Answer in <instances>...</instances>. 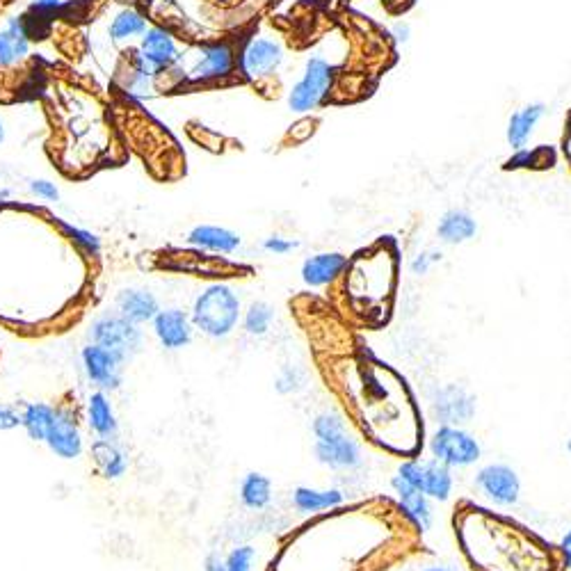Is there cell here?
I'll list each match as a JSON object with an SVG mask.
<instances>
[{"label": "cell", "mask_w": 571, "mask_h": 571, "mask_svg": "<svg viewBox=\"0 0 571 571\" xmlns=\"http://www.w3.org/2000/svg\"><path fill=\"white\" fill-rule=\"evenodd\" d=\"M190 320L201 334L211 339H227L240 320L238 295L227 284H211L197 295Z\"/></svg>", "instance_id": "cell-1"}, {"label": "cell", "mask_w": 571, "mask_h": 571, "mask_svg": "<svg viewBox=\"0 0 571 571\" xmlns=\"http://www.w3.org/2000/svg\"><path fill=\"white\" fill-rule=\"evenodd\" d=\"M313 434H316V444H313L316 460L329 469H357L364 462L359 444L350 437L339 414L327 412L316 416Z\"/></svg>", "instance_id": "cell-2"}, {"label": "cell", "mask_w": 571, "mask_h": 571, "mask_svg": "<svg viewBox=\"0 0 571 571\" xmlns=\"http://www.w3.org/2000/svg\"><path fill=\"white\" fill-rule=\"evenodd\" d=\"M181 62L179 44L170 30L154 26L140 37V44L131 55V67L149 78H158L167 69Z\"/></svg>", "instance_id": "cell-3"}, {"label": "cell", "mask_w": 571, "mask_h": 571, "mask_svg": "<svg viewBox=\"0 0 571 571\" xmlns=\"http://www.w3.org/2000/svg\"><path fill=\"white\" fill-rule=\"evenodd\" d=\"M90 343L110 350L126 364L142 350L144 334L140 325H133L119 313H106L90 325Z\"/></svg>", "instance_id": "cell-4"}, {"label": "cell", "mask_w": 571, "mask_h": 571, "mask_svg": "<svg viewBox=\"0 0 571 571\" xmlns=\"http://www.w3.org/2000/svg\"><path fill=\"white\" fill-rule=\"evenodd\" d=\"M430 450L434 460L446 466H457V469L476 464L482 455L478 439L471 432L462 430L460 425H441L432 434Z\"/></svg>", "instance_id": "cell-5"}, {"label": "cell", "mask_w": 571, "mask_h": 571, "mask_svg": "<svg viewBox=\"0 0 571 571\" xmlns=\"http://www.w3.org/2000/svg\"><path fill=\"white\" fill-rule=\"evenodd\" d=\"M332 80H334L332 64L323 58H309L302 78L297 80L291 94H288V106H291L293 112H300V115L302 112L316 110L329 94Z\"/></svg>", "instance_id": "cell-6"}, {"label": "cell", "mask_w": 571, "mask_h": 571, "mask_svg": "<svg viewBox=\"0 0 571 571\" xmlns=\"http://www.w3.org/2000/svg\"><path fill=\"white\" fill-rule=\"evenodd\" d=\"M398 476L434 501H448L450 492H453L450 466L441 464L439 460H407L398 469Z\"/></svg>", "instance_id": "cell-7"}, {"label": "cell", "mask_w": 571, "mask_h": 571, "mask_svg": "<svg viewBox=\"0 0 571 571\" xmlns=\"http://www.w3.org/2000/svg\"><path fill=\"white\" fill-rule=\"evenodd\" d=\"M284 62V48L268 37H254L245 44L238 55V69L252 83H263L277 74Z\"/></svg>", "instance_id": "cell-8"}, {"label": "cell", "mask_w": 571, "mask_h": 571, "mask_svg": "<svg viewBox=\"0 0 571 571\" xmlns=\"http://www.w3.org/2000/svg\"><path fill=\"white\" fill-rule=\"evenodd\" d=\"M236 51L229 42L206 44L197 51V60L188 71L190 83H220L227 80L236 71Z\"/></svg>", "instance_id": "cell-9"}, {"label": "cell", "mask_w": 571, "mask_h": 571, "mask_svg": "<svg viewBox=\"0 0 571 571\" xmlns=\"http://www.w3.org/2000/svg\"><path fill=\"white\" fill-rule=\"evenodd\" d=\"M44 444L62 460H76V457L83 455V432H80L74 409L67 405L55 407L53 423L48 428Z\"/></svg>", "instance_id": "cell-10"}, {"label": "cell", "mask_w": 571, "mask_h": 571, "mask_svg": "<svg viewBox=\"0 0 571 571\" xmlns=\"http://www.w3.org/2000/svg\"><path fill=\"white\" fill-rule=\"evenodd\" d=\"M83 368L87 380H90L99 391H117L124 380V361L117 355H112L110 350L101 348V345L87 343L83 352Z\"/></svg>", "instance_id": "cell-11"}, {"label": "cell", "mask_w": 571, "mask_h": 571, "mask_svg": "<svg viewBox=\"0 0 571 571\" xmlns=\"http://www.w3.org/2000/svg\"><path fill=\"white\" fill-rule=\"evenodd\" d=\"M476 485L489 501L494 505H501V508L517 505L521 496V480L517 471L508 464H489L485 469H480L476 476Z\"/></svg>", "instance_id": "cell-12"}, {"label": "cell", "mask_w": 571, "mask_h": 571, "mask_svg": "<svg viewBox=\"0 0 571 571\" xmlns=\"http://www.w3.org/2000/svg\"><path fill=\"white\" fill-rule=\"evenodd\" d=\"M434 416L444 425L469 423L476 414V398L457 384H446L434 391L432 396Z\"/></svg>", "instance_id": "cell-13"}, {"label": "cell", "mask_w": 571, "mask_h": 571, "mask_svg": "<svg viewBox=\"0 0 571 571\" xmlns=\"http://www.w3.org/2000/svg\"><path fill=\"white\" fill-rule=\"evenodd\" d=\"M158 343L165 350H181L192 341L195 325L186 311L181 309H160L158 316L151 320Z\"/></svg>", "instance_id": "cell-14"}, {"label": "cell", "mask_w": 571, "mask_h": 571, "mask_svg": "<svg viewBox=\"0 0 571 571\" xmlns=\"http://www.w3.org/2000/svg\"><path fill=\"white\" fill-rule=\"evenodd\" d=\"M30 32L21 16H10L0 26V69H14L28 60Z\"/></svg>", "instance_id": "cell-15"}, {"label": "cell", "mask_w": 571, "mask_h": 571, "mask_svg": "<svg viewBox=\"0 0 571 571\" xmlns=\"http://www.w3.org/2000/svg\"><path fill=\"white\" fill-rule=\"evenodd\" d=\"M348 270V256L339 252H323L309 256L302 263V281L311 288H323L334 284Z\"/></svg>", "instance_id": "cell-16"}, {"label": "cell", "mask_w": 571, "mask_h": 571, "mask_svg": "<svg viewBox=\"0 0 571 571\" xmlns=\"http://www.w3.org/2000/svg\"><path fill=\"white\" fill-rule=\"evenodd\" d=\"M117 309L119 316L131 320L133 325H144L151 323V320L158 316L160 304L156 295L144 291V288H124V291L117 295Z\"/></svg>", "instance_id": "cell-17"}, {"label": "cell", "mask_w": 571, "mask_h": 571, "mask_svg": "<svg viewBox=\"0 0 571 571\" xmlns=\"http://www.w3.org/2000/svg\"><path fill=\"white\" fill-rule=\"evenodd\" d=\"M188 243L201 252L211 254H233L240 247V236L227 227H215V224H199L188 233Z\"/></svg>", "instance_id": "cell-18"}, {"label": "cell", "mask_w": 571, "mask_h": 571, "mask_svg": "<svg viewBox=\"0 0 571 571\" xmlns=\"http://www.w3.org/2000/svg\"><path fill=\"white\" fill-rule=\"evenodd\" d=\"M391 487H393V492H396L398 498H400L402 510L407 512V517L414 521V524L418 526V530H421V533H425V530H430V526H432L430 498L418 492V489H414L407 480H402L400 476L391 478Z\"/></svg>", "instance_id": "cell-19"}, {"label": "cell", "mask_w": 571, "mask_h": 571, "mask_svg": "<svg viewBox=\"0 0 571 571\" xmlns=\"http://www.w3.org/2000/svg\"><path fill=\"white\" fill-rule=\"evenodd\" d=\"M87 425L99 439H117L119 423L106 391H94L87 398Z\"/></svg>", "instance_id": "cell-20"}, {"label": "cell", "mask_w": 571, "mask_h": 571, "mask_svg": "<svg viewBox=\"0 0 571 571\" xmlns=\"http://www.w3.org/2000/svg\"><path fill=\"white\" fill-rule=\"evenodd\" d=\"M92 460L106 480H119L128 471V457L117 439H96L92 444Z\"/></svg>", "instance_id": "cell-21"}, {"label": "cell", "mask_w": 571, "mask_h": 571, "mask_svg": "<svg viewBox=\"0 0 571 571\" xmlns=\"http://www.w3.org/2000/svg\"><path fill=\"white\" fill-rule=\"evenodd\" d=\"M478 231V224L473 220L471 213L466 211H448L444 213V217L439 220V240L446 245H462V243H469V240L476 236Z\"/></svg>", "instance_id": "cell-22"}, {"label": "cell", "mask_w": 571, "mask_h": 571, "mask_svg": "<svg viewBox=\"0 0 571 571\" xmlns=\"http://www.w3.org/2000/svg\"><path fill=\"white\" fill-rule=\"evenodd\" d=\"M544 103H530V106L514 112L508 122V144L512 149H524L530 135H533L535 126L544 117Z\"/></svg>", "instance_id": "cell-23"}, {"label": "cell", "mask_w": 571, "mask_h": 571, "mask_svg": "<svg viewBox=\"0 0 571 571\" xmlns=\"http://www.w3.org/2000/svg\"><path fill=\"white\" fill-rule=\"evenodd\" d=\"M343 503V492L339 489H311V487H297L293 492V505L300 512H325L334 510Z\"/></svg>", "instance_id": "cell-24"}, {"label": "cell", "mask_w": 571, "mask_h": 571, "mask_svg": "<svg viewBox=\"0 0 571 571\" xmlns=\"http://www.w3.org/2000/svg\"><path fill=\"white\" fill-rule=\"evenodd\" d=\"M55 407L46 402H28L21 407V428L26 430L32 441H46L48 428H51Z\"/></svg>", "instance_id": "cell-25"}, {"label": "cell", "mask_w": 571, "mask_h": 571, "mask_svg": "<svg viewBox=\"0 0 571 571\" xmlns=\"http://www.w3.org/2000/svg\"><path fill=\"white\" fill-rule=\"evenodd\" d=\"M147 19L133 7L117 12L115 19L110 23V39L117 44H131L135 39H140L147 32Z\"/></svg>", "instance_id": "cell-26"}, {"label": "cell", "mask_w": 571, "mask_h": 571, "mask_svg": "<svg viewBox=\"0 0 571 571\" xmlns=\"http://www.w3.org/2000/svg\"><path fill=\"white\" fill-rule=\"evenodd\" d=\"M272 498V482L263 473H247L240 482V501L249 510H263Z\"/></svg>", "instance_id": "cell-27"}, {"label": "cell", "mask_w": 571, "mask_h": 571, "mask_svg": "<svg viewBox=\"0 0 571 571\" xmlns=\"http://www.w3.org/2000/svg\"><path fill=\"white\" fill-rule=\"evenodd\" d=\"M272 320H275V309L268 302H252L243 318L245 332L249 336H265L270 332Z\"/></svg>", "instance_id": "cell-28"}, {"label": "cell", "mask_w": 571, "mask_h": 571, "mask_svg": "<svg viewBox=\"0 0 571 571\" xmlns=\"http://www.w3.org/2000/svg\"><path fill=\"white\" fill-rule=\"evenodd\" d=\"M58 227L64 236H67L71 243H74V247H78L85 256H92V259H96V256L101 254V238L96 236V233L74 227V224L62 222V220H58Z\"/></svg>", "instance_id": "cell-29"}, {"label": "cell", "mask_w": 571, "mask_h": 571, "mask_svg": "<svg viewBox=\"0 0 571 571\" xmlns=\"http://www.w3.org/2000/svg\"><path fill=\"white\" fill-rule=\"evenodd\" d=\"M553 163V151L549 147H535V149H517L505 167L508 170H530V167H546Z\"/></svg>", "instance_id": "cell-30"}, {"label": "cell", "mask_w": 571, "mask_h": 571, "mask_svg": "<svg viewBox=\"0 0 571 571\" xmlns=\"http://www.w3.org/2000/svg\"><path fill=\"white\" fill-rule=\"evenodd\" d=\"M154 80L156 78H149L140 74V71H135L133 67H128V78L124 80V90L135 96V99H147V96L154 92Z\"/></svg>", "instance_id": "cell-31"}, {"label": "cell", "mask_w": 571, "mask_h": 571, "mask_svg": "<svg viewBox=\"0 0 571 571\" xmlns=\"http://www.w3.org/2000/svg\"><path fill=\"white\" fill-rule=\"evenodd\" d=\"M256 558V551L252 546H238L229 553V558L224 560L227 562V571H252Z\"/></svg>", "instance_id": "cell-32"}, {"label": "cell", "mask_w": 571, "mask_h": 571, "mask_svg": "<svg viewBox=\"0 0 571 571\" xmlns=\"http://www.w3.org/2000/svg\"><path fill=\"white\" fill-rule=\"evenodd\" d=\"M302 384H304L302 373L297 371V368L288 366V368H284V371H281V375H279L277 391H279V393H295V391L302 389Z\"/></svg>", "instance_id": "cell-33"}, {"label": "cell", "mask_w": 571, "mask_h": 571, "mask_svg": "<svg viewBox=\"0 0 571 571\" xmlns=\"http://www.w3.org/2000/svg\"><path fill=\"white\" fill-rule=\"evenodd\" d=\"M297 247H300V243H297V240L284 238V236H270V238L263 240V249H265V252L277 254V256L291 254L293 249H297Z\"/></svg>", "instance_id": "cell-34"}, {"label": "cell", "mask_w": 571, "mask_h": 571, "mask_svg": "<svg viewBox=\"0 0 571 571\" xmlns=\"http://www.w3.org/2000/svg\"><path fill=\"white\" fill-rule=\"evenodd\" d=\"M28 188H30L32 195L39 197L42 201H58L60 199L58 186H55V183L48 181V179H32Z\"/></svg>", "instance_id": "cell-35"}, {"label": "cell", "mask_w": 571, "mask_h": 571, "mask_svg": "<svg viewBox=\"0 0 571 571\" xmlns=\"http://www.w3.org/2000/svg\"><path fill=\"white\" fill-rule=\"evenodd\" d=\"M21 428V412L12 405H0V432Z\"/></svg>", "instance_id": "cell-36"}, {"label": "cell", "mask_w": 571, "mask_h": 571, "mask_svg": "<svg viewBox=\"0 0 571 571\" xmlns=\"http://www.w3.org/2000/svg\"><path fill=\"white\" fill-rule=\"evenodd\" d=\"M441 261V254L439 252H423V254H418L416 259L412 261V272L414 275H428V272L432 270V265Z\"/></svg>", "instance_id": "cell-37"}, {"label": "cell", "mask_w": 571, "mask_h": 571, "mask_svg": "<svg viewBox=\"0 0 571 571\" xmlns=\"http://www.w3.org/2000/svg\"><path fill=\"white\" fill-rule=\"evenodd\" d=\"M560 556H562V562H565V567L571 569V528L565 533V537H562V542H560Z\"/></svg>", "instance_id": "cell-38"}, {"label": "cell", "mask_w": 571, "mask_h": 571, "mask_svg": "<svg viewBox=\"0 0 571 571\" xmlns=\"http://www.w3.org/2000/svg\"><path fill=\"white\" fill-rule=\"evenodd\" d=\"M409 35H412V30H409L407 23H396V26L391 28V37L396 39V42H400V44L409 42Z\"/></svg>", "instance_id": "cell-39"}, {"label": "cell", "mask_w": 571, "mask_h": 571, "mask_svg": "<svg viewBox=\"0 0 571 571\" xmlns=\"http://www.w3.org/2000/svg\"><path fill=\"white\" fill-rule=\"evenodd\" d=\"M204 571H227V562L213 553V556H208L204 560Z\"/></svg>", "instance_id": "cell-40"}, {"label": "cell", "mask_w": 571, "mask_h": 571, "mask_svg": "<svg viewBox=\"0 0 571 571\" xmlns=\"http://www.w3.org/2000/svg\"><path fill=\"white\" fill-rule=\"evenodd\" d=\"M62 0H35V10H42V12H51L55 7H60Z\"/></svg>", "instance_id": "cell-41"}, {"label": "cell", "mask_w": 571, "mask_h": 571, "mask_svg": "<svg viewBox=\"0 0 571 571\" xmlns=\"http://www.w3.org/2000/svg\"><path fill=\"white\" fill-rule=\"evenodd\" d=\"M423 571H453V569H448V567H428V569H423Z\"/></svg>", "instance_id": "cell-42"}, {"label": "cell", "mask_w": 571, "mask_h": 571, "mask_svg": "<svg viewBox=\"0 0 571 571\" xmlns=\"http://www.w3.org/2000/svg\"><path fill=\"white\" fill-rule=\"evenodd\" d=\"M5 142V126H3V122H0V144Z\"/></svg>", "instance_id": "cell-43"}, {"label": "cell", "mask_w": 571, "mask_h": 571, "mask_svg": "<svg viewBox=\"0 0 571 571\" xmlns=\"http://www.w3.org/2000/svg\"><path fill=\"white\" fill-rule=\"evenodd\" d=\"M567 448H569V453H571V439H569V444H567Z\"/></svg>", "instance_id": "cell-44"}]
</instances>
